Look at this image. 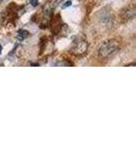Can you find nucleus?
I'll return each mask as SVG.
<instances>
[{
  "mask_svg": "<svg viewBox=\"0 0 136 154\" xmlns=\"http://www.w3.org/2000/svg\"><path fill=\"white\" fill-rule=\"evenodd\" d=\"M119 47H120V42L116 39L104 41L98 48V56L102 59H106V58H109L110 56L114 55L119 49Z\"/></svg>",
  "mask_w": 136,
  "mask_h": 154,
  "instance_id": "obj_1",
  "label": "nucleus"
},
{
  "mask_svg": "<svg viewBox=\"0 0 136 154\" xmlns=\"http://www.w3.org/2000/svg\"><path fill=\"white\" fill-rule=\"evenodd\" d=\"M88 48V43L86 40H84L83 38H77L75 41H74V44L73 47H72V53L74 55H77V56H81L83 53H86Z\"/></svg>",
  "mask_w": 136,
  "mask_h": 154,
  "instance_id": "obj_2",
  "label": "nucleus"
},
{
  "mask_svg": "<svg viewBox=\"0 0 136 154\" xmlns=\"http://www.w3.org/2000/svg\"><path fill=\"white\" fill-rule=\"evenodd\" d=\"M136 14V10L134 7H128L126 9H123L122 12H121L120 16L123 21H129L132 20V19L135 18Z\"/></svg>",
  "mask_w": 136,
  "mask_h": 154,
  "instance_id": "obj_3",
  "label": "nucleus"
},
{
  "mask_svg": "<svg viewBox=\"0 0 136 154\" xmlns=\"http://www.w3.org/2000/svg\"><path fill=\"white\" fill-rule=\"evenodd\" d=\"M29 36V32L26 30H20L18 32V35H16V38H18V40L20 41H23L25 38H27V37Z\"/></svg>",
  "mask_w": 136,
  "mask_h": 154,
  "instance_id": "obj_4",
  "label": "nucleus"
},
{
  "mask_svg": "<svg viewBox=\"0 0 136 154\" xmlns=\"http://www.w3.org/2000/svg\"><path fill=\"white\" fill-rule=\"evenodd\" d=\"M29 2H30L31 5L34 6V7H36V6L38 5V3H39L38 0H29Z\"/></svg>",
  "mask_w": 136,
  "mask_h": 154,
  "instance_id": "obj_5",
  "label": "nucleus"
},
{
  "mask_svg": "<svg viewBox=\"0 0 136 154\" xmlns=\"http://www.w3.org/2000/svg\"><path fill=\"white\" fill-rule=\"evenodd\" d=\"M70 5H72V1H70L69 0V1H66V3L63 5V7L66 8V7H68V6H70Z\"/></svg>",
  "mask_w": 136,
  "mask_h": 154,
  "instance_id": "obj_6",
  "label": "nucleus"
},
{
  "mask_svg": "<svg viewBox=\"0 0 136 154\" xmlns=\"http://www.w3.org/2000/svg\"><path fill=\"white\" fill-rule=\"evenodd\" d=\"M1 51H2V46H1V44H0V53H1Z\"/></svg>",
  "mask_w": 136,
  "mask_h": 154,
  "instance_id": "obj_7",
  "label": "nucleus"
}]
</instances>
